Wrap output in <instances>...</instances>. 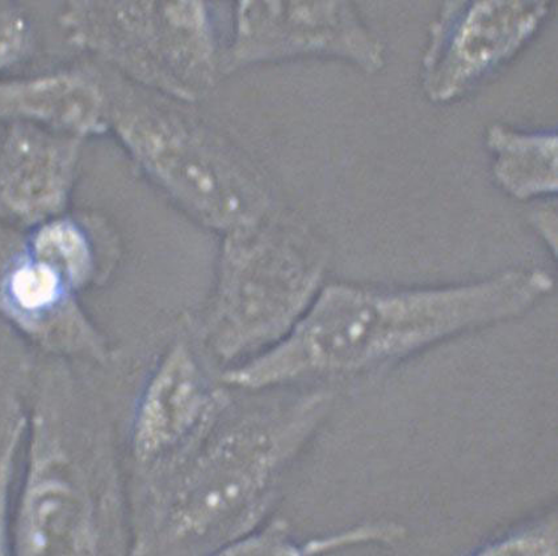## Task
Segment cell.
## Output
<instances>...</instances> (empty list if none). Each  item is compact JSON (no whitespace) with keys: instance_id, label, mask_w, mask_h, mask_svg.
<instances>
[{"instance_id":"6da1fadb","label":"cell","mask_w":558,"mask_h":556,"mask_svg":"<svg viewBox=\"0 0 558 556\" xmlns=\"http://www.w3.org/2000/svg\"><path fill=\"white\" fill-rule=\"evenodd\" d=\"M554 289V277L537 268L442 286L329 285L286 337L228 369L222 380L263 390L313 376L367 373L522 317Z\"/></svg>"},{"instance_id":"7a4b0ae2","label":"cell","mask_w":558,"mask_h":556,"mask_svg":"<svg viewBox=\"0 0 558 556\" xmlns=\"http://www.w3.org/2000/svg\"><path fill=\"white\" fill-rule=\"evenodd\" d=\"M330 396L313 393L209 432L130 507L132 556L214 549L262 527Z\"/></svg>"},{"instance_id":"3957f363","label":"cell","mask_w":558,"mask_h":556,"mask_svg":"<svg viewBox=\"0 0 558 556\" xmlns=\"http://www.w3.org/2000/svg\"><path fill=\"white\" fill-rule=\"evenodd\" d=\"M11 510L12 556H132L130 509L101 490L60 444L37 440Z\"/></svg>"},{"instance_id":"277c9868","label":"cell","mask_w":558,"mask_h":556,"mask_svg":"<svg viewBox=\"0 0 558 556\" xmlns=\"http://www.w3.org/2000/svg\"><path fill=\"white\" fill-rule=\"evenodd\" d=\"M318 265L284 240H260L233 252L208 318L211 349L247 360L286 337L317 296Z\"/></svg>"},{"instance_id":"5b68a950","label":"cell","mask_w":558,"mask_h":556,"mask_svg":"<svg viewBox=\"0 0 558 556\" xmlns=\"http://www.w3.org/2000/svg\"><path fill=\"white\" fill-rule=\"evenodd\" d=\"M547 2L442 4L432 24L422 81L435 103H450L515 59L547 21Z\"/></svg>"},{"instance_id":"8992f818","label":"cell","mask_w":558,"mask_h":556,"mask_svg":"<svg viewBox=\"0 0 558 556\" xmlns=\"http://www.w3.org/2000/svg\"><path fill=\"white\" fill-rule=\"evenodd\" d=\"M218 401L189 347L169 350L154 373L134 421L132 449L144 468L166 469L210 431Z\"/></svg>"},{"instance_id":"52a82bcc","label":"cell","mask_w":558,"mask_h":556,"mask_svg":"<svg viewBox=\"0 0 558 556\" xmlns=\"http://www.w3.org/2000/svg\"><path fill=\"white\" fill-rule=\"evenodd\" d=\"M62 189L60 150L45 134L23 126L12 134L0 161V191L16 212L38 214L54 208Z\"/></svg>"},{"instance_id":"ba28073f","label":"cell","mask_w":558,"mask_h":556,"mask_svg":"<svg viewBox=\"0 0 558 556\" xmlns=\"http://www.w3.org/2000/svg\"><path fill=\"white\" fill-rule=\"evenodd\" d=\"M493 174L500 188L518 200L555 196L556 131L524 132L494 125L487 132Z\"/></svg>"},{"instance_id":"9c48e42d","label":"cell","mask_w":558,"mask_h":556,"mask_svg":"<svg viewBox=\"0 0 558 556\" xmlns=\"http://www.w3.org/2000/svg\"><path fill=\"white\" fill-rule=\"evenodd\" d=\"M93 98L65 78L0 83V119L86 124Z\"/></svg>"},{"instance_id":"30bf717a","label":"cell","mask_w":558,"mask_h":556,"mask_svg":"<svg viewBox=\"0 0 558 556\" xmlns=\"http://www.w3.org/2000/svg\"><path fill=\"white\" fill-rule=\"evenodd\" d=\"M338 552L333 535L300 543L286 521L274 520L207 556H320Z\"/></svg>"},{"instance_id":"8fae6325","label":"cell","mask_w":558,"mask_h":556,"mask_svg":"<svg viewBox=\"0 0 558 556\" xmlns=\"http://www.w3.org/2000/svg\"><path fill=\"white\" fill-rule=\"evenodd\" d=\"M37 257L53 264L72 283H81L89 270V251L83 235L69 223H54L38 234Z\"/></svg>"},{"instance_id":"7c38bea8","label":"cell","mask_w":558,"mask_h":556,"mask_svg":"<svg viewBox=\"0 0 558 556\" xmlns=\"http://www.w3.org/2000/svg\"><path fill=\"white\" fill-rule=\"evenodd\" d=\"M63 276L65 274L57 270L53 264L40 259L37 263L17 268L12 273L10 289L22 308L40 310L60 297Z\"/></svg>"},{"instance_id":"4fadbf2b","label":"cell","mask_w":558,"mask_h":556,"mask_svg":"<svg viewBox=\"0 0 558 556\" xmlns=\"http://www.w3.org/2000/svg\"><path fill=\"white\" fill-rule=\"evenodd\" d=\"M473 556H557L556 515L492 542Z\"/></svg>"},{"instance_id":"5bb4252c","label":"cell","mask_w":558,"mask_h":556,"mask_svg":"<svg viewBox=\"0 0 558 556\" xmlns=\"http://www.w3.org/2000/svg\"><path fill=\"white\" fill-rule=\"evenodd\" d=\"M29 25L14 5L0 3V69L22 59L29 45Z\"/></svg>"}]
</instances>
